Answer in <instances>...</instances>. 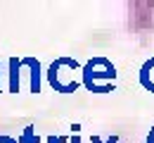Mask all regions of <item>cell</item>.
Segmentation results:
<instances>
[{"label":"cell","mask_w":154,"mask_h":143,"mask_svg":"<svg viewBox=\"0 0 154 143\" xmlns=\"http://www.w3.org/2000/svg\"><path fill=\"white\" fill-rule=\"evenodd\" d=\"M140 79H142V86H147V88H152V91H154V60H149L145 67H142Z\"/></svg>","instance_id":"1"},{"label":"cell","mask_w":154,"mask_h":143,"mask_svg":"<svg viewBox=\"0 0 154 143\" xmlns=\"http://www.w3.org/2000/svg\"><path fill=\"white\" fill-rule=\"evenodd\" d=\"M19 86V62L12 60V91H17Z\"/></svg>","instance_id":"2"},{"label":"cell","mask_w":154,"mask_h":143,"mask_svg":"<svg viewBox=\"0 0 154 143\" xmlns=\"http://www.w3.org/2000/svg\"><path fill=\"white\" fill-rule=\"evenodd\" d=\"M147 143H154V129H152V134H149V141Z\"/></svg>","instance_id":"3"},{"label":"cell","mask_w":154,"mask_h":143,"mask_svg":"<svg viewBox=\"0 0 154 143\" xmlns=\"http://www.w3.org/2000/svg\"><path fill=\"white\" fill-rule=\"evenodd\" d=\"M48 143H59V138H48Z\"/></svg>","instance_id":"4"},{"label":"cell","mask_w":154,"mask_h":143,"mask_svg":"<svg viewBox=\"0 0 154 143\" xmlns=\"http://www.w3.org/2000/svg\"><path fill=\"white\" fill-rule=\"evenodd\" d=\"M71 143H78V136H76V138H74V141H71Z\"/></svg>","instance_id":"5"}]
</instances>
